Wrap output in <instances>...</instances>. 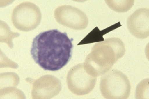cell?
Wrapping results in <instances>:
<instances>
[{
    "mask_svg": "<svg viewBox=\"0 0 149 99\" xmlns=\"http://www.w3.org/2000/svg\"><path fill=\"white\" fill-rule=\"evenodd\" d=\"M107 5L114 11L119 12L129 10L133 6L134 1H105Z\"/></svg>",
    "mask_w": 149,
    "mask_h": 99,
    "instance_id": "7c38bea8",
    "label": "cell"
},
{
    "mask_svg": "<svg viewBox=\"0 0 149 99\" xmlns=\"http://www.w3.org/2000/svg\"><path fill=\"white\" fill-rule=\"evenodd\" d=\"M125 52V46L120 38H109L93 46L84 63V68L93 77L103 75L123 57Z\"/></svg>",
    "mask_w": 149,
    "mask_h": 99,
    "instance_id": "7a4b0ae2",
    "label": "cell"
},
{
    "mask_svg": "<svg viewBox=\"0 0 149 99\" xmlns=\"http://www.w3.org/2000/svg\"><path fill=\"white\" fill-rule=\"evenodd\" d=\"M149 9L139 8L127 18V29L134 37L145 39L149 36Z\"/></svg>",
    "mask_w": 149,
    "mask_h": 99,
    "instance_id": "ba28073f",
    "label": "cell"
},
{
    "mask_svg": "<svg viewBox=\"0 0 149 99\" xmlns=\"http://www.w3.org/2000/svg\"><path fill=\"white\" fill-rule=\"evenodd\" d=\"M42 14L39 8L33 3H22L13 9L11 21L19 31L29 32L35 29L41 22Z\"/></svg>",
    "mask_w": 149,
    "mask_h": 99,
    "instance_id": "277c9868",
    "label": "cell"
},
{
    "mask_svg": "<svg viewBox=\"0 0 149 99\" xmlns=\"http://www.w3.org/2000/svg\"><path fill=\"white\" fill-rule=\"evenodd\" d=\"M110 27L107 29H105L102 31H99L98 27L95 28L92 32H91L84 40H82L81 42L78 44H90L95 42H98L99 41H103L104 39L102 38V35L105 34L108 32Z\"/></svg>",
    "mask_w": 149,
    "mask_h": 99,
    "instance_id": "8fae6325",
    "label": "cell"
},
{
    "mask_svg": "<svg viewBox=\"0 0 149 99\" xmlns=\"http://www.w3.org/2000/svg\"><path fill=\"white\" fill-rule=\"evenodd\" d=\"M26 80L33 84L31 96L33 99H51L59 94L61 83L58 78L54 76L46 75L37 80L27 78Z\"/></svg>",
    "mask_w": 149,
    "mask_h": 99,
    "instance_id": "52a82bcc",
    "label": "cell"
},
{
    "mask_svg": "<svg viewBox=\"0 0 149 99\" xmlns=\"http://www.w3.org/2000/svg\"><path fill=\"white\" fill-rule=\"evenodd\" d=\"M1 42L6 43L10 48H12L13 46L12 40L19 36V33L11 32L9 27L2 20L1 21Z\"/></svg>",
    "mask_w": 149,
    "mask_h": 99,
    "instance_id": "30bf717a",
    "label": "cell"
},
{
    "mask_svg": "<svg viewBox=\"0 0 149 99\" xmlns=\"http://www.w3.org/2000/svg\"><path fill=\"white\" fill-rule=\"evenodd\" d=\"M19 77L15 73L1 74L0 98L1 99L4 98H8L10 96H11V97L13 98V95H21V94H23L22 91L16 88L19 83Z\"/></svg>",
    "mask_w": 149,
    "mask_h": 99,
    "instance_id": "9c48e42d",
    "label": "cell"
},
{
    "mask_svg": "<svg viewBox=\"0 0 149 99\" xmlns=\"http://www.w3.org/2000/svg\"><path fill=\"white\" fill-rule=\"evenodd\" d=\"M69 90L74 95L83 96L91 93L94 88L97 77H93L86 71L84 63L72 67L66 78Z\"/></svg>",
    "mask_w": 149,
    "mask_h": 99,
    "instance_id": "5b68a950",
    "label": "cell"
},
{
    "mask_svg": "<svg viewBox=\"0 0 149 99\" xmlns=\"http://www.w3.org/2000/svg\"><path fill=\"white\" fill-rule=\"evenodd\" d=\"M131 89L129 80L121 71L109 70L101 77L100 90L105 99H127Z\"/></svg>",
    "mask_w": 149,
    "mask_h": 99,
    "instance_id": "3957f363",
    "label": "cell"
},
{
    "mask_svg": "<svg viewBox=\"0 0 149 99\" xmlns=\"http://www.w3.org/2000/svg\"><path fill=\"white\" fill-rule=\"evenodd\" d=\"M72 40L66 32L57 29L44 31L33 40L31 53L36 63L45 70L58 71L72 57Z\"/></svg>",
    "mask_w": 149,
    "mask_h": 99,
    "instance_id": "6da1fadb",
    "label": "cell"
},
{
    "mask_svg": "<svg viewBox=\"0 0 149 99\" xmlns=\"http://www.w3.org/2000/svg\"><path fill=\"white\" fill-rule=\"evenodd\" d=\"M54 16L59 24L75 30H84L88 24L86 13L79 8L70 5L58 7L55 10Z\"/></svg>",
    "mask_w": 149,
    "mask_h": 99,
    "instance_id": "8992f818",
    "label": "cell"
}]
</instances>
